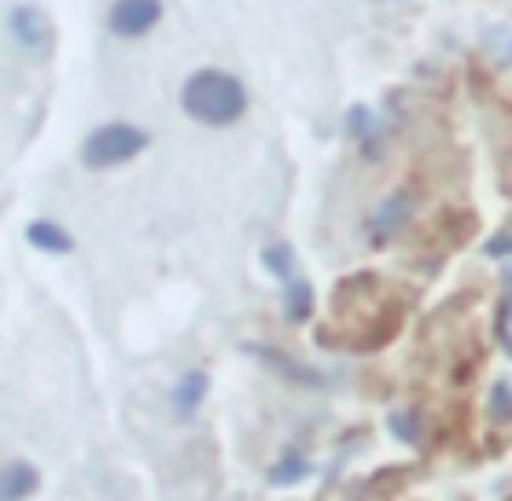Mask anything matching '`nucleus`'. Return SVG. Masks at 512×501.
Returning <instances> with one entry per match:
<instances>
[{"label": "nucleus", "instance_id": "nucleus-12", "mask_svg": "<svg viewBox=\"0 0 512 501\" xmlns=\"http://www.w3.org/2000/svg\"><path fill=\"white\" fill-rule=\"evenodd\" d=\"M494 409H498V417H512V387L509 384L494 387Z\"/></svg>", "mask_w": 512, "mask_h": 501}, {"label": "nucleus", "instance_id": "nucleus-9", "mask_svg": "<svg viewBox=\"0 0 512 501\" xmlns=\"http://www.w3.org/2000/svg\"><path fill=\"white\" fill-rule=\"evenodd\" d=\"M262 262H266L277 277H291V273H295V258H291V251L284 244L266 247V251H262Z\"/></svg>", "mask_w": 512, "mask_h": 501}, {"label": "nucleus", "instance_id": "nucleus-4", "mask_svg": "<svg viewBox=\"0 0 512 501\" xmlns=\"http://www.w3.org/2000/svg\"><path fill=\"white\" fill-rule=\"evenodd\" d=\"M159 15H163L159 0H118L111 8V26L122 37H140L159 23Z\"/></svg>", "mask_w": 512, "mask_h": 501}, {"label": "nucleus", "instance_id": "nucleus-2", "mask_svg": "<svg viewBox=\"0 0 512 501\" xmlns=\"http://www.w3.org/2000/svg\"><path fill=\"white\" fill-rule=\"evenodd\" d=\"M148 148V133L137 126H126V122H115V126H104L96 129L93 137L85 140L82 148V159L85 166H93V170H104V166H118L140 155Z\"/></svg>", "mask_w": 512, "mask_h": 501}, {"label": "nucleus", "instance_id": "nucleus-11", "mask_svg": "<svg viewBox=\"0 0 512 501\" xmlns=\"http://www.w3.org/2000/svg\"><path fill=\"white\" fill-rule=\"evenodd\" d=\"M303 476H306V461H303V457H288V461H280V465L273 468L269 483L284 487V483H295V479H303Z\"/></svg>", "mask_w": 512, "mask_h": 501}, {"label": "nucleus", "instance_id": "nucleus-10", "mask_svg": "<svg viewBox=\"0 0 512 501\" xmlns=\"http://www.w3.org/2000/svg\"><path fill=\"white\" fill-rule=\"evenodd\" d=\"M409 214V207H406V199H395V203H387L384 210H380V214H376V222H373V229L376 233H395V225L402 222V218H406Z\"/></svg>", "mask_w": 512, "mask_h": 501}, {"label": "nucleus", "instance_id": "nucleus-6", "mask_svg": "<svg viewBox=\"0 0 512 501\" xmlns=\"http://www.w3.org/2000/svg\"><path fill=\"white\" fill-rule=\"evenodd\" d=\"M26 236H30V244H34V247H41V251H52V255H59V251H70V236L52 222H34L30 229H26Z\"/></svg>", "mask_w": 512, "mask_h": 501}, {"label": "nucleus", "instance_id": "nucleus-3", "mask_svg": "<svg viewBox=\"0 0 512 501\" xmlns=\"http://www.w3.org/2000/svg\"><path fill=\"white\" fill-rule=\"evenodd\" d=\"M12 34L19 41L23 52L30 56L45 59L52 52V23H48V15L34 4H19L12 12Z\"/></svg>", "mask_w": 512, "mask_h": 501}, {"label": "nucleus", "instance_id": "nucleus-8", "mask_svg": "<svg viewBox=\"0 0 512 501\" xmlns=\"http://www.w3.org/2000/svg\"><path fill=\"white\" fill-rule=\"evenodd\" d=\"M310 306H314V295H310V284H291L288 292V317L291 321H303L306 314H310Z\"/></svg>", "mask_w": 512, "mask_h": 501}, {"label": "nucleus", "instance_id": "nucleus-14", "mask_svg": "<svg viewBox=\"0 0 512 501\" xmlns=\"http://www.w3.org/2000/svg\"><path fill=\"white\" fill-rule=\"evenodd\" d=\"M509 295H512V277H509ZM509 310H512V299H509Z\"/></svg>", "mask_w": 512, "mask_h": 501}, {"label": "nucleus", "instance_id": "nucleus-13", "mask_svg": "<svg viewBox=\"0 0 512 501\" xmlns=\"http://www.w3.org/2000/svg\"><path fill=\"white\" fill-rule=\"evenodd\" d=\"M487 251L490 255H512V240H490Z\"/></svg>", "mask_w": 512, "mask_h": 501}, {"label": "nucleus", "instance_id": "nucleus-5", "mask_svg": "<svg viewBox=\"0 0 512 501\" xmlns=\"http://www.w3.org/2000/svg\"><path fill=\"white\" fill-rule=\"evenodd\" d=\"M37 487V472L23 461L4 468V483H0V498L4 501H23L26 494H34Z\"/></svg>", "mask_w": 512, "mask_h": 501}, {"label": "nucleus", "instance_id": "nucleus-7", "mask_svg": "<svg viewBox=\"0 0 512 501\" xmlns=\"http://www.w3.org/2000/svg\"><path fill=\"white\" fill-rule=\"evenodd\" d=\"M207 395V376L203 373H188L181 384H177V391H174V402H177V409L185 413V417H192L196 413V406H199V398Z\"/></svg>", "mask_w": 512, "mask_h": 501}, {"label": "nucleus", "instance_id": "nucleus-1", "mask_svg": "<svg viewBox=\"0 0 512 501\" xmlns=\"http://www.w3.org/2000/svg\"><path fill=\"white\" fill-rule=\"evenodd\" d=\"M181 104L203 126H229V122L244 115L247 93L244 85L236 82L233 74H225V70H199L185 82Z\"/></svg>", "mask_w": 512, "mask_h": 501}]
</instances>
